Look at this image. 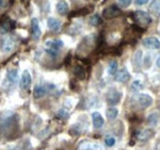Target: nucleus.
Returning <instances> with one entry per match:
<instances>
[{
  "label": "nucleus",
  "instance_id": "nucleus-27",
  "mask_svg": "<svg viewBox=\"0 0 160 150\" xmlns=\"http://www.w3.org/2000/svg\"><path fill=\"white\" fill-rule=\"evenodd\" d=\"M131 2H132V0H118V4L122 8H128L131 5Z\"/></svg>",
  "mask_w": 160,
  "mask_h": 150
},
{
  "label": "nucleus",
  "instance_id": "nucleus-6",
  "mask_svg": "<svg viewBox=\"0 0 160 150\" xmlns=\"http://www.w3.org/2000/svg\"><path fill=\"white\" fill-rule=\"evenodd\" d=\"M143 44L149 49H159L160 41L157 37H147L143 41Z\"/></svg>",
  "mask_w": 160,
  "mask_h": 150
},
{
  "label": "nucleus",
  "instance_id": "nucleus-29",
  "mask_svg": "<svg viewBox=\"0 0 160 150\" xmlns=\"http://www.w3.org/2000/svg\"><path fill=\"white\" fill-rule=\"evenodd\" d=\"M157 65H158V67L160 68V56L158 57V59H157Z\"/></svg>",
  "mask_w": 160,
  "mask_h": 150
},
{
  "label": "nucleus",
  "instance_id": "nucleus-24",
  "mask_svg": "<svg viewBox=\"0 0 160 150\" xmlns=\"http://www.w3.org/2000/svg\"><path fill=\"white\" fill-rule=\"evenodd\" d=\"M115 143H116V139H115L112 135L105 137V144H106L107 147H112V145H115Z\"/></svg>",
  "mask_w": 160,
  "mask_h": 150
},
{
  "label": "nucleus",
  "instance_id": "nucleus-3",
  "mask_svg": "<svg viewBox=\"0 0 160 150\" xmlns=\"http://www.w3.org/2000/svg\"><path fill=\"white\" fill-rule=\"evenodd\" d=\"M134 19L142 26H148L152 22V18L149 16V14L144 12V11H137L134 14Z\"/></svg>",
  "mask_w": 160,
  "mask_h": 150
},
{
  "label": "nucleus",
  "instance_id": "nucleus-4",
  "mask_svg": "<svg viewBox=\"0 0 160 150\" xmlns=\"http://www.w3.org/2000/svg\"><path fill=\"white\" fill-rule=\"evenodd\" d=\"M78 150H103L99 143L95 142H89V140H84L78 145Z\"/></svg>",
  "mask_w": 160,
  "mask_h": 150
},
{
  "label": "nucleus",
  "instance_id": "nucleus-9",
  "mask_svg": "<svg viewBox=\"0 0 160 150\" xmlns=\"http://www.w3.org/2000/svg\"><path fill=\"white\" fill-rule=\"evenodd\" d=\"M153 135H154V131L153 129H143V131H139L136 134L137 139L140 140V142L149 140L150 138H153Z\"/></svg>",
  "mask_w": 160,
  "mask_h": 150
},
{
  "label": "nucleus",
  "instance_id": "nucleus-8",
  "mask_svg": "<svg viewBox=\"0 0 160 150\" xmlns=\"http://www.w3.org/2000/svg\"><path fill=\"white\" fill-rule=\"evenodd\" d=\"M115 78H116V81H118V82H126L131 79V75L126 68H122L115 74Z\"/></svg>",
  "mask_w": 160,
  "mask_h": 150
},
{
  "label": "nucleus",
  "instance_id": "nucleus-5",
  "mask_svg": "<svg viewBox=\"0 0 160 150\" xmlns=\"http://www.w3.org/2000/svg\"><path fill=\"white\" fill-rule=\"evenodd\" d=\"M118 15H121V10L116 5H111L103 10V18L105 19H113Z\"/></svg>",
  "mask_w": 160,
  "mask_h": 150
},
{
  "label": "nucleus",
  "instance_id": "nucleus-17",
  "mask_svg": "<svg viewBox=\"0 0 160 150\" xmlns=\"http://www.w3.org/2000/svg\"><path fill=\"white\" fill-rule=\"evenodd\" d=\"M11 27H12L11 22H10L9 20H5V21L0 25V32H1V33H8V32L11 30Z\"/></svg>",
  "mask_w": 160,
  "mask_h": 150
},
{
  "label": "nucleus",
  "instance_id": "nucleus-26",
  "mask_svg": "<svg viewBox=\"0 0 160 150\" xmlns=\"http://www.w3.org/2000/svg\"><path fill=\"white\" fill-rule=\"evenodd\" d=\"M74 73H75V75H77L79 79H84V78H85V72H84V69H82V68H80V67L75 68Z\"/></svg>",
  "mask_w": 160,
  "mask_h": 150
},
{
  "label": "nucleus",
  "instance_id": "nucleus-15",
  "mask_svg": "<svg viewBox=\"0 0 160 150\" xmlns=\"http://www.w3.org/2000/svg\"><path fill=\"white\" fill-rule=\"evenodd\" d=\"M57 11L59 12L60 15H67V14H68V11H69V6H68L67 1L62 0V1H59V2L57 4Z\"/></svg>",
  "mask_w": 160,
  "mask_h": 150
},
{
  "label": "nucleus",
  "instance_id": "nucleus-13",
  "mask_svg": "<svg viewBox=\"0 0 160 150\" xmlns=\"http://www.w3.org/2000/svg\"><path fill=\"white\" fill-rule=\"evenodd\" d=\"M47 23H48V27H49V30H52V31H54V32L59 31L60 26H62V23H60L59 20L54 19V18H49Z\"/></svg>",
  "mask_w": 160,
  "mask_h": 150
},
{
  "label": "nucleus",
  "instance_id": "nucleus-7",
  "mask_svg": "<svg viewBox=\"0 0 160 150\" xmlns=\"http://www.w3.org/2000/svg\"><path fill=\"white\" fill-rule=\"evenodd\" d=\"M137 102H138V105H139L142 108H147V107H149L153 103V98H152L150 95L143 94V95H139L137 97Z\"/></svg>",
  "mask_w": 160,
  "mask_h": 150
},
{
  "label": "nucleus",
  "instance_id": "nucleus-12",
  "mask_svg": "<svg viewBox=\"0 0 160 150\" xmlns=\"http://www.w3.org/2000/svg\"><path fill=\"white\" fill-rule=\"evenodd\" d=\"M91 118H92V124H94L95 128H101V127L103 126V123H105L102 116H101L99 112L92 113V114H91Z\"/></svg>",
  "mask_w": 160,
  "mask_h": 150
},
{
  "label": "nucleus",
  "instance_id": "nucleus-16",
  "mask_svg": "<svg viewBox=\"0 0 160 150\" xmlns=\"http://www.w3.org/2000/svg\"><path fill=\"white\" fill-rule=\"evenodd\" d=\"M46 92H47V90H46L44 86L37 85V86L33 89V97H35V98H41V97H43V96L46 95Z\"/></svg>",
  "mask_w": 160,
  "mask_h": 150
},
{
  "label": "nucleus",
  "instance_id": "nucleus-18",
  "mask_svg": "<svg viewBox=\"0 0 160 150\" xmlns=\"http://www.w3.org/2000/svg\"><path fill=\"white\" fill-rule=\"evenodd\" d=\"M8 79L11 84H15L18 81V70L16 69H10L8 72Z\"/></svg>",
  "mask_w": 160,
  "mask_h": 150
},
{
  "label": "nucleus",
  "instance_id": "nucleus-2",
  "mask_svg": "<svg viewBox=\"0 0 160 150\" xmlns=\"http://www.w3.org/2000/svg\"><path fill=\"white\" fill-rule=\"evenodd\" d=\"M121 97H122V94H121L118 90H116V89H111V90L107 92V95H106L107 102H108V105H111V106L117 105V103L120 102Z\"/></svg>",
  "mask_w": 160,
  "mask_h": 150
},
{
  "label": "nucleus",
  "instance_id": "nucleus-10",
  "mask_svg": "<svg viewBox=\"0 0 160 150\" xmlns=\"http://www.w3.org/2000/svg\"><path fill=\"white\" fill-rule=\"evenodd\" d=\"M31 33H32L33 39H38L41 37V28L37 19H32L31 21Z\"/></svg>",
  "mask_w": 160,
  "mask_h": 150
},
{
  "label": "nucleus",
  "instance_id": "nucleus-28",
  "mask_svg": "<svg viewBox=\"0 0 160 150\" xmlns=\"http://www.w3.org/2000/svg\"><path fill=\"white\" fill-rule=\"evenodd\" d=\"M148 2H149V0H136V4L137 5H145Z\"/></svg>",
  "mask_w": 160,
  "mask_h": 150
},
{
  "label": "nucleus",
  "instance_id": "nucleus-30",
  "mask_svg": "<svg viewBox=\"0 0 160 150\" xmlns=\"http://www.w3.org/2000/svg\"><path fill=\"white\" fill-rule=\"evenodd\" d=\"M4 5V0H0V6H2Z\"/></svg>",
  "mask_w": 160,
  "mask_h": 150
},
{
  "label": "nucleus",
  "instance_id": "nucleus-14",
  "mask_svg": "<svg viewBox=\"0 0 160 150\" xmlns=\"http://www.w3.org/2000/svg\"><path fill=\"white\" fill-rule=\"evenodd\" d=\"M149 10L154 16H160V0H153Z\"/></svg>",
  "mask_w": 160,
  "mask_h": 150
},
{
  "label": "nucleus",
  "instance_id": "nucleus-23",
  "mask_svg": "<svg viewBox=\"0 0 160 150\" xmlns=\"http://www.w3.org/2000/svg\"><path fill=\"white\" fill-rule=\"evenodd\" d=\"M131 88H132L133 91H139V90L143 89V84H142V81H139V80H136V81L132 82V86Z\"/></svg>",
  "mask_w": 160,
  "mask_h": 150
},
{
  "label": "nucleus",
  "instance_id": "nucleus-22",
  "mask_svg": "<svg viewBox=\"0 0 160 150\" xmlns=\"http://www.w3.org/2000/svg\"><path fill=\"white\" fill-rule=\"evenodd\" d=\"M12 38H5L4 39V49L6 51V52H9V51H11L12 49V41H11Z\"/></svg>",
  "mask_w": 160,
  "mask_h": 150
},
{
  "label": "nucleus",
  "instance_id": "nucleus-20",
  "mask_svg": "<svg viewBox=\"0 0 160 150\" xmlns=\"http://www.w3.org/2000/svg\"><path fill=\"white\" fill-rule=\"evenodd\" d=\"M116 73H117V62L116 60H112L108 64V74L115 75Z\"/></svg>",
  "mask_w": 160,
  "mask_h": 150
},
{
  "label": "nucleus",
  "instance_id": "nucleus-25",
  "mask_svg": "<svg viewBox=\"0 0 160 150\" xmlns=\"http://www.w3.org/2000/svg\"><path fill=\"white\" fill-rule=\"evenodd\" d=\"M101 22V18L99 15H94V16H91V19H90V25H92V26H98V25H100Z\"/></svg>",
  "mask_w": 160,
  "mask_h": 150
},
{
  "label": "nucleus",
  "instance_id": "nucleus-1",
  "mask_svg": "<svg viewBox=\"0 0 160 150\" xmlns=\"http://www.w3.org/2000/svg\"><path fill=\"white\" fill-rule=\"evenodd\" d=\"M62 47H63V42L60 39H49L46 42V52L51 57L58 56Z\"/></svg>",
  "mask_w": 160,
  "mask_h": 150
},
{
  "label": "nucleus",
  "instance_id": "nucleus-21",
  "mask_svg": "<svg viewBox=\"0 0 160 150\" xmlns=\"http://www.w3.org/2000/svg\"><path fill=\"white\" fill-rule=\"evenodd\" d=\"M159 121V113H152L149 117H148V123H150L152 126H155Z\"/></svg>",
  "mask_w": 160,
  "mask_h": 150
},
{
  "label": "nucleus",
  "instance_id": "nucleus-11",
  "mask_svg": "<svg viewBox=\"0 0 160 150\" xmlns=\"http://www.w3.org/2000/svg\"><path fill=\"white\" fill-rule=\"evenodd\" d=\"M31 85V75L27 70H25L22 75H21V79H20V86L22 89H28Z\"/></svg>",
  "mask_w": 160,
  "mask_h": 150
},
{
  "label": "nucleus",
  "instance_id": "nucleus-19",
  "mask_svg": "<svg viewBox=\"0 0 160 150\" xmlns=\"http://www.w3.org/2000/svg\"><path fill=\"white\" fill-rule=\"evenodd\" d=\"M106 114H107V118L112 121V119H115V118L118 116V110H117V108H115V107H110V108L107 110Z\"/></svg>",
  "mask_w": 160,
  "mask_h": 150
}]
</instances>
